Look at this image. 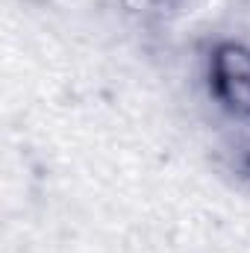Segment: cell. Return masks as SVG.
Returning <instances> with one entry per match:
<instances>
[{
	"label": "cell",
	"mask_w": 250,
	"mask_h": 253,
	"mask_svg": "<svg viewBox=\"0 0 250 253\" xmlns=\"http://www.w3.org/2000/svg\"><path fill=\"white\" fill-rule=\"evenodd\" d=\"M209 91L224 112L250 121V47L242 42H221L209 53Z\"/></svg>",
	"instance_id": "6da1fadb"
}]
</instances>
